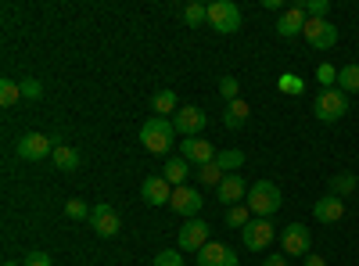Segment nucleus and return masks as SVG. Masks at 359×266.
Listing matches in <instances>:
<instances>
[{"label":"nucleus","mask_w":359,"mask_h":266,"mask_svg":"<svg viewBox=\"0 0 359 266\" xmlns=\"http://www.w3.org/2000/svg\"><path fill=\"white\" fill-rule=\"evenodd\" d=\"M140 144H144L151 155H169V147L176 144L172 119H165V115H151V119L140 126Z\"/></svg>","instance_id":"f257e3e1"},{"label":"nucleus","mask_w":359,"mask_h":266,"mask_svg":"<svg viewBox=\"0 0 359 266\" xmlns=\"http://www.w3.org/2000/svg\"><path fill=\"white\" fill-rule=\"evenodd\" d=\"M245 205L252 209V216H262V220H269L280 205H284V198H280V187L273 184V180H255L252 187H248V198H245Z\"/></svg>","instance_id":"f03ea898"},{"label":"nucleus","mask_w":359,"mask_h":266,"mask_svg":"<svg viewBox=\"0 0 359 266\" xmlns=\"http://www.w3.org/2000/svg\"><path fill=\"white\" fill-rule=\"evenodd\" d=\"M313 115L320 123H338L341 115H348V94L338 91V86H327V91H320L316 101H313Z\"/></svg>","instance_id":"7ed1b4c3"},{"label":"nucleus","mask_w":359,"mask_h":266,"mask_svg":"<svg viewBox=\"0 0 359 266\" xmlns=\"http://www.w3.org/2000/svg\"><path fill=\"white\" fill-rule=\"evenodd\" d=\"M208 25L223 36L237 33V29H241V8H237L233 0H212V4H208Z\"/></svg>","instance_id":"20e7f679"},{"label":"nucleus","mask_w":359,"mask_h":266,"mask_svg":"<svg viewBox=\"0 0 359 266\" xmlns=\"http://www.w3.org/2000/svg\"><path fill=\"white\" fill-rule=\"evenodd\" d=\"M277 238V227L269 223V220H262V216H252L248 220V227L241 230V245L248 248V252H262V248H269V241Z\"/></svg>","instance_id":"39448f33"},{"label":"nucleus","mask_w":359,"mask_h":266,"mask_svg":"<svg viewBox=\"0 0 359 266\" xmlns=\"http://www.w3.org/2000/svg\"><path fill=\"white\" fill-rule=\"evenodd\" d=\"M15 155L22 162H40V159L54 155V140L47 133H22L18 144H15Z\"/></svg>","instance_id":"423d86ee"},{"label":"nucleus","mask_w":359,"mask_h":266,"mask_svg":"<svg viewBox=\"0 0 359 266\" xmlns=\"http://www.w3.org/2000/svg\"><path fill=\"white\" fill-rule=\"evenodd\" d=\"M176 245H180V252H194L198 255L208 245V223L201 216L187 220L184 227H180V234H176Z\"/></svg>","instance_id":"0eeeda50"},{"label":"nucleus","mask_w":359,"mask_h":266,"mask_svg":"<svg viewBox=\"0 0 359 266\" xmlns=\"http://www.w3.org/2000/svg\"><path fill=\"white\" fill-rule=\"evenodd\" d=\"M302 36H306L309 47H316V51H331V47L338 44V25L327 22V18H309L306 29H302Z\"/></svg>","instance_id":"6e6552de"},{"label":"nucleus","mask_w":359,"mask_h":266,"mask_svg":"<svg viewBox=\"0 0 359 266\" xmlns=\"http://www.w3.org/2000/svg\"><path fill=\"white\" fill-rule=\"evenodd\" d=\"M309 245H313V234L306 223H287L280 230V248L284 255H309Z\"/></svg>","instance_id":"1a4fd4ad"},{"label":"nucleus","mask_w":359,"mask_h":266,"mask_svg":"<svg viewBox=\"0 0 359 266\" xmlns=\"http://www.w3.org/2000/svg\"><path fill=\"white\" fill-rule=\"evenodd\" d=\"M216 147L208 144L205 137H184V144H180V159H187L194 169L198 166H208V162H216Z\"/></svg>","instance_id":"9d476101"},{"label":"nucleus","mask_w":359,"mask_h":266,"mask_svg":"<svg viewBox=\"0 0 359 266\" xmlns=\"http://www.w3.org/2000/svg\"><path fill=\"white\" fill-rule=\"evenodd\" d=\"M90 227H94L97 238H115V234L123 230V220H118V213L108 201H101V205H94V213H90Z\"/></svg>","instance_id":"9b49d317"},{"label":"nucleus","mask_w":359,"mask_h":266,"mask_svg":"<svg viewBox=\"0 0 359 266\" xmlns=\"http://www.w3.org/2000/svg\"><path fill=\"white\" fill-rule=\"evenodd\" d=\"M205 123H208V115L201 112V108H180L176 115H172V130L176 133H184V137H201V130H205Z\"/></svg>","instance_id":"f8f14e48"},{"label":"nucleus","mask_w":359,"mask_h":266,"mask_svg":"<svg viewBox=\"0 0 359 266\" xmlns=\"http://www.w3.org/2000/svg\"><path fill=\"white\" fill-rule=\"evenodd\" d=\"M198 266H237V252L223 241H208L198 255H194Z\"/></svg>","instance_id":"ddd939ff"},{"label":"nucleus","mask_w":359,"mask_h":266,"mask_svg":"<svg viewBox=\"0 0 359 266\" xmlns=\"http://www.w3.org/2000/svg\"><path fill=\"white\" fill-rule=\"evenodd\" d=\"M169 205H172V213L194 220V216L201 213V205H205V201H201V194H198L194 187H187V184H184V187H176V191H172V201H169Z\"/></svg>","instance_id":"4468645a"},{"label":"nucleus","mask_w":359,"mask_h":266,"mask_svg":"<svg viewBox=\"0 0 359 266\" xmlns=\"http://www.w3.org/2000/svg\"><path fill=\"white\" fill-rule=\"evenodd\" d=\"M216 194H219V201H223V205H241V201L248 198V184H245V176H241V173H226V176H223V184L216 187Z\"/></svg>","instance_id":"2eb2a0df"},{"label":"nucleus","mask_w":359,"mask_h":266,"mask_svg":"<svg viewBox=\"0 0 359 266\" xmlns=\"http://www.w3.org/2000/svg\"><path fill=\"white\" fill-rule=\"evenodd\" d=\"M172 184L165 180V176H147V180L140 184V198L147 201V205H165V201H172Z\"/></svg>","instance_id":"dca6fc26"},{"label":"nucleus","mask_w":359,"mask_h":266,"mask_svg":"<svg viewBox=\"0 0 359 266\" xmlns=\"http://www.w3.org/2000/svg\"><path fill=\"white\" fill-rule=\"evenodd\" d=\"M306 22H309V18H306V11L298 8V4H294V8H284V11H280V22H277V36H280V40L302 36Z\"/></svg>","instance_id":"f3484780"},{"label":"nucleus","mask_w":359,"mask_h":266,"mask_svg":"<svg viewBox=\"0 0 359 266\" xmlns=\"http://www.w3.org/2000/svg\"><path fill=\"white\" fill-rule=\"evenodd\" d=\"M313 216H316L320 223H338V220L345 216V201H341L338 194L327 191L323 198H316V201H313Z\"/></svg>","instance_id":"a211bd4d"},{"label":"nucleus","mask_w":359,"mask_h":266,"mask_svg":"<svg viewBox=\"0 0 359 266\" xmlns=\"http://www.w3.org/2000/svg\"><path fill=\"white\" fill-rule=\"evenodd\" d=\"M248 115H252V108L237 98V101H230L226 112H223V126H226V130H241V126L248 123Z\"/></svg>","instance_id":"6ab92c4d"},{"label":"nucleus","mask_w":359,"mask_h":266,"mask_svg":"<svg viewBox=\"0 0 359 266\" xmlns=\"http://www.w3.org/2000/svg\"><path fill=\"white\" fill-rule=\"evenodd\" d=\"M162 176H165L172 187H184V184H187V176H191V162H187V159H169Z\"/></svg>","instance_id":"aec40b11"},{"label":"nucleus","mask_w":359,"mask_h":266,"mask_svg":"<svg viewBox=\"0 0 359 266\" xmlns=\"http://www.w3.org/2000/svg\"><path fill=\"white\" fill-rule=\"evenodd\" d=\"M50 162L62 169V173H76L79 169V152H76V147H69V144H62V147H54Z\"/></svg>","instance_id":"412c9836"},{"label":"nucleus","mask_w":359,"mask_h":266,"mask_svg":"<svg viewBox=\"0 0 359 266\" xmlns=\"http://www.w3.org/2000/svg\"><path fill=\"white\" fill-rule=\"evenodd\" d=\"M194 176H198V184H205V187H219V184H223V169H219V162L198 166Z\"/></svg>","instance_id":"4be33fe9"},{"label":"nucleus","mask_w":359,"mask_h":266,"mask_svg":"<svg viewBox=\"0 0 359 266\" xmlns=\"http://www.w3.org/2000/svg\"><path fill=\"white\" fill-rule=\"evenodd\" d=\"M355 187H359V180H355V173H334V176H331V194H338V198L352 194Z\"/></svg>","instance_id":"5701e85b"},{"label":"nucleus","mask_w":359,"mask_h":266,"mask_svg":"<svg viewBox=\"0 0 359 266\" xmlns=\"http://www.w3.org/2000/svg\"><path fill=\"white\" fill-rule=\"evenodd\" d=\"M338 91H345V94H359V65H345V69H338Z\"/></svg>","instance_id":"b1692460"},{"label":"nucleus","mask_w":359,"mask_h":266,"mask_svg":"<svg viewBox=\"0 0 359 266\" xmlns=\"http://www.w3.org/2000/svg\"><path fill=\"white\" fill-rule=\"evenodd\" d=\"M216 162H219L223 173H237V169L245 166V152H237V147H226V152L216 155Z\"/></svg>","instance_id":"393cba45"},{"label":"nucleus","mask_w":359,"mask_h":266,"mask_svg":"<svg viewBox=\"0 0 359 266\" xmlns=\"http://www.w3.org/2000/svg\"><path fill=\"white\" fill-rule=\"evenodd\" d=\"M151 108H155V115H176V112H180L172 91H158V94L151 98Z\"/></svg>","instance_id":"a878e982"},{"label":"nucleus","mask_w":359,"mask_h":266,"mask_svg":"<svg viewBox=\"0 0 359 266\" xmlns=\"http://www.w3.org/2000/svg\"><path fill=\"white\" fill-rule=\"evenodd\" d=\"M18 101H22V83H15V79H0V105L11 108V105H18Z\"/></svg>","instance_id":"bb28decb"},{"label":"nucleus","mask_w":359,"mask_h":266,"mask_svg":"<svg viewBox=\"0 0 359 266\" xmlns=\"http://www.w3.org/2000/svg\"><path fill=\"white\" fill-rule=\"evenodd\" d=\"M248 220H252L248 205H230V209H226V227H233V230H245Z\"/></svg>","instance_id":"cd10ccee"},{"label":"nucleus","mask_w":359,"mask_h":266,"mask_svg":"<svg viewBox=\"0 0 359 266\" xmlns=\"http://www.w3.org/2000/svg\"><path fill=\"white\" fill-rule=\"evenodd\" d=\"M277 86H280V94H287V98H298L306 91V83H302V76H291V72H284L280 79H277Z\"/></svg>","instance_id":"c85d7f7f"},{"label":"nucleus","mask_w":359,"mask_h":266,"mask_svg":"<svg viewBox=\"0 0 359 266\" xmlns=\"http://www.w3.org/2000/svg\"><path fill=\"white\" fill-rule=\"evenodd\" d=\"M298 8L306 11V18H327V11H331V0H302Z\"/></svg>","instance_id":"c756f323"},{"label":"nucleus","mask_w":359,"mask_h":266,"mask_svg":"<svg viewBox=\"0 0 359 266\" xmlns=\"http://www.w3.org/2000/svg\"><path fill=\"white\" fill-rule=\"evenodd\" d=\"M90 213H94V209H90L86 201H79V198H69L65 201V216L69 220H90Z\"/></svg>","instance_id":"7c9ffc66"},{"label":"nucleus","mask_w":359,"mask_h":266,"mask_svg":"<svg viewBox=\"0 0 359 266\" xmlns=\"http://www.w3.org/2000/svg\"><path fill=\"white\" fill-rule=\"evenodd\" d=\"M184 22H187V25L208 22V8H205V4H187V8H184Z\"/></svg>","instance_id":"2f4dec72"},{"label":"nucleus","mask_w":359,"mask_h":266,"mask_svg":"<svg viewBox=\"0 0 359 266\" xmlns=\"http://www.w3.org/2000/svg\"><path fill=\"white\" fill-rule=\"evenodd\" d=\"M22 98L25 101H40L43 98V83L40 79H22Z\"/></svg>","instance_id":"473e14b6"},{"label":"nucleus","mask_w":359,"mask_h":266,"mask_svg":"<svg viewBox=\"0 0 359 266\" xmlns=\"http://www.w3.org/2000/svg\"><path fill=\"white\" fill-rule=\"evenodd\" d=\"M316 79H320V86H323V91H327V86H338V69L323 62V65L316 69Z\"/></svg>","instance_id":"72a5a7b5"},{"label":"nucleus","mask_w":359,"mask_h":266,"mask_svg":"<svg viewBox=\"0 0 359 266\" xmlns=\"http://www.w3.org/2000/svg\"><path fill=\"white\" fill-rule=\"evenodd\" d=\"M155 266H184V255H180L176 248H165L155 255Z\"/></svg>","instance_id":"f704fd0d"},{"label":"nucleus","mask_w":359,"mask_h":266,"mask_svg":"<svg viewBox=\"0 0 359 266\" xmlns=\"http://www.w3.org/2000/svg\"><path fill=\"white\" fill-rule=\"evenodd\" d=\"M22 266H54V259L47 252H29V255H22Z\"/></svg>","instance_id":"c9c22d12"},{"label":"nucleus","mask_w":359,"mask_h":266,"mask_svg":"<svg viewBox=\"0 0 359 266\" xmlns=\"http://www.w3.org/2000/svg\"><path fill=\"white\" fill-rule=\"evenodd\" d=\"M219 94H223L226 101H237V79H233V76H223V79H219Z\"/></svg>","instance_id":"e433bc0d"},{"label":"nucleus","mask_w":359,"mask_h":266,"mask_svg":"<svg viewBox=\"0 0 359 266\" xmlns=\"http://www.w3.org/2000/svg\"><path fill=\"white\" fill-rule=\"evenodd\" d=\"M302 266H327V259H320V255H313V252H309V255H306V262H302Z\"/></svg>","instance_id":"4c0bfd02"},{"label":"nucleus","mask_w":359,"mask_h":266,"mask_svg":"<svg viewBox=\"0 0 359 266\" xmlns=\"http://www.w3.org/2000/svg\"><path fill=\"white\" fill-rule=\"evenodd\" d=\"M262 266H287V259H280V255H269V259H262Z\"/></svg>","instance_id":"58836bf2"},{"label":"nucleus","mask_w":359,"mask_h":266,"mask_svg":"<svg viewBox=\"0 0 359 266\" xmlns=\"http://www.w3.org/2000/svg\"><path fill=\"white\" fill-rule=\"evenodd\" d=\"M4 266H22V262H4Z\"/></svg>","instance_id":"ea45409f"}]
</instances>
